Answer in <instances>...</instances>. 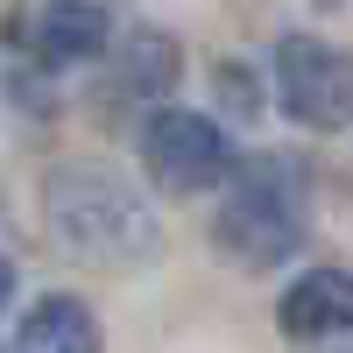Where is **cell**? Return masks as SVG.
<instances>
[{
	"label": "cell",
	"mask_w": 353,
	"mask_h": 353,
	"mask_svg": "<svg viewBox=\"0 0 353 353\" xmlns=\"http://www.w3.org/2000/svg\"><path fill=\"white\" fill-rule=\"evenodd\" d=\"M43 226L85 269H141L163 248V219L149 212V198L92 163H57L43 176Z\"/></svg>",
	"instance_id": "obj_1"
},
{
	"label": "cell",
	"mask_w": 353,
	"mask_h": 353,
	"mask_svg": "<svg viewBox=\"0 0 353 353\" xmlns=\"http://www.w3.org/2000/svg\"><path fill=\"white\" fill-rule=\"evenodd\" d=\"M212 248L241 269H276L304 248V176L297 163L261 156V163H233L226 176V205L212 219Z\"/></svg>",
	"instance_id": "obj_2"
},
{
	"label": "cell",
	"mask_w": 353,
	"mask_h": 353,
	"mask_svg": "<svg viewBox=\"0 0 353 353\" xmlns=\"http://www.w3.org/2000/svg\"><path fill=\"white\" fill-rule=\"evenodd\" d=\"M233 141L219 121H205L191 106H149L141 121V170L156 176L163 191H212L233 176Z\"/></svg>",
	"instance_id": "obj_3"
},
{
	"label": "cell",
	"mask_w": 353,
	"mask_h": 353,
	"mask_svg": "<svg viewBox=\"0 0 353 353\" xmlns=\"http://www.w3.org/2000/svg\"><path fill=\"white\" fill-rule=\"evenodd\" d=\"M276 99L290 121L318 134L353 128V50H332L325 36H283L276 43Z\"/></svg>",
	"instance_id": "obj_4"
},
{
	"label": "cell",
	"mask_w": 353,
	"mask_h": 353,
	"mask_svg": "<svg viewBox=\"0 0 353 353\" xmlns=\"http://www.w3.org/2000/svg\"><path fill=\"white\" fill-rule=\"evenodd\" d=\"M283 332L290 339H332L353 332V269H311L283 290Z\"/></svg>",
	"instance_id": "obj_5"
},
{
	"label": "cell",
	"mask_w": 353,
	"mask_h": 353,
	"mask_svg": "<svg viewBox=\"0 0 353 353\" xmlns=\"http://www.w3.org/2000/svg\"><path fill=\"white\" fill-rule=\"evenodd\" d=\"M106 36H113V21H106L99 0H43V14H36V57L50 71L92 64L106 50Z\"/></svg>",
	"instance_id": "obj_6"
},
{
	"label": "cell",
	"mask_w": 353,
	"mask_h": 353,
	"mask_svg": "<svg viewBox=\"0 0 353 353\" xmlns=\"http://www.w3.org/2000/svg\"><path fill=\"white\" fill-rule=\"evenodd\" d=\"M14 353H99V318L78 297H43V304L21 311Z\"/></svg>",
	"instance_id": "obj_7"
},
{
	"label": "cell",
	"mask_w": 353,
	"mask_h": 353,
	"mask_svg": "<svg viewBox=\"0 0 353 353\" xmlns=\"http://www.w3.org/2000/svg\"><path fill=\"white\" fill-rule=\"evenodd\" d=\"M170 85H176V43L156 36V28L128 36V50H121V92L141 99V106H163Z\"/></svg>",
	"instance_id": "obj_8"
},
{
	"label": "cell",
	"mask_w": 353,
	"mask_h": 353,
	"mask_svg": "<svg viewBox=\"0 0 353 353\" xmlns=\"http://www.w3.org/2000/svg\"><path fill=\"white\" fill-rule=\"evenodd\" d=\"M8 297H14V261H0V311H8Z\"/></svg>",
	"instance_id": "obj_9"
}]
</instances>
